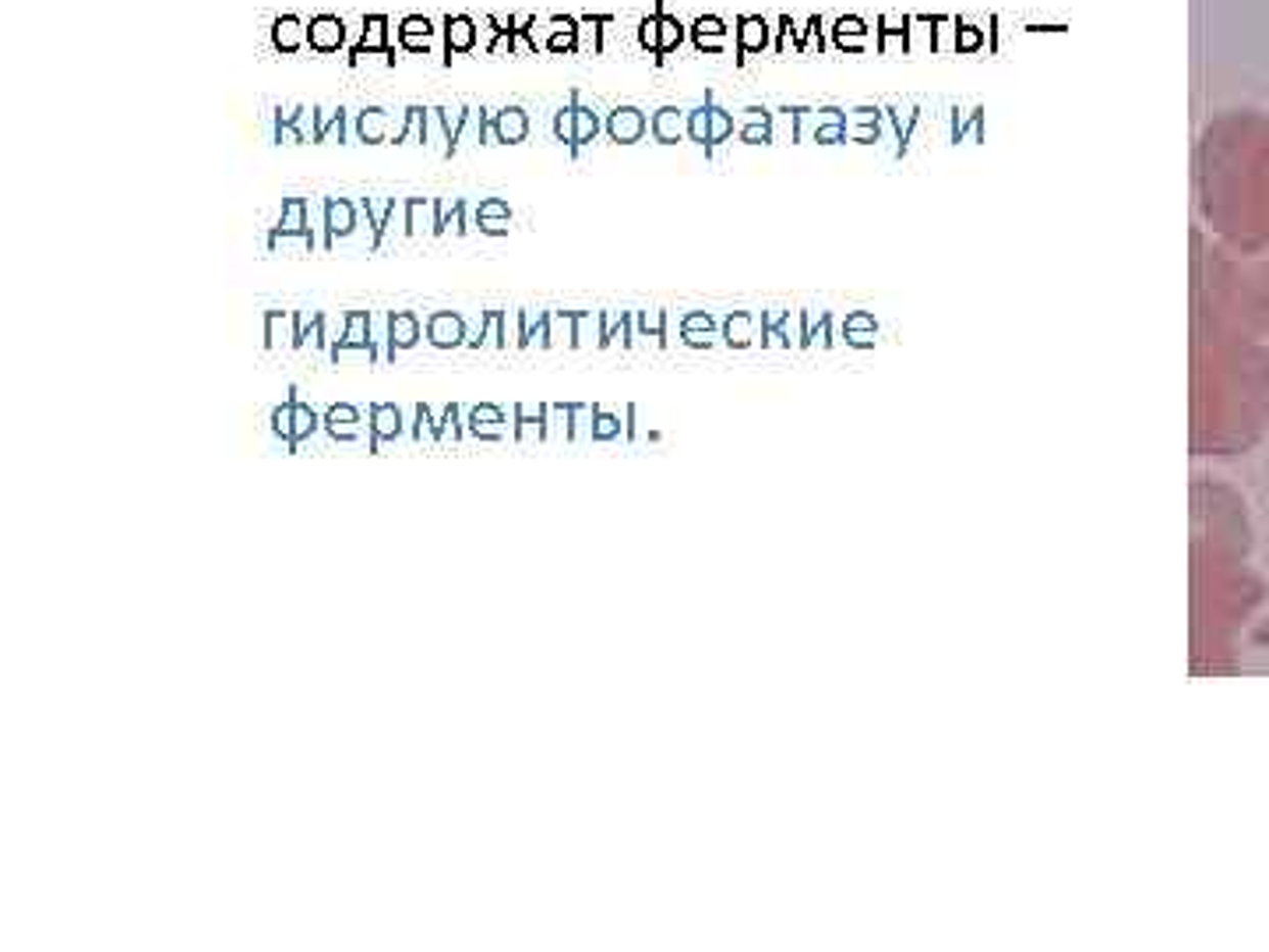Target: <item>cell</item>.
Listing matches in <instances>:
<instances>
[{
  "mask_svg": "<svg viewBox=\"0 0 1269 952\" xmlns=\"http://www.w3.org/2000/svg\"><path fill=\"white\" fill-rule=\"evenodd\" d=\"M371 311H349L342 318V335L332 342V361H346V356H360V361L374 364V346H371Z\"/></svg>",
  "mask_w": 1269,
  "mask_h": 952,
  "instance_id": "1",
  "label": "cell"
},
{
  "mask_svg": "<svg viewBox=\"0 0 1269 952\" xmlns=\"http://www.w3.org/2000/svg\"><path fill=\"white\" fill-rule=\"evenodd\" d=\"M367 424H371V451H381V444L398 441L403 434L410 438L406 413L398 410L395 402H374L371 410H367Z\"/></svg>",
  "mask_w": 1269,
  "mask_h": 952,
  "instance_id": "2",
  "label": "cell"
},
{
  "mask_svg": "<svg viewBox=\"0 0 1269 952\" xmlns=\"http://www.w3.org/2000/svg\"><path fill=\"white\" fill-rule=\"evenodd\" d=\"M398 128H403V113H398V121H395L385 106H364V110L357 113V121H353V135L364 145H385L395 138Z\"/></svg>",
  "mask_w": 1269,
  "mask_h": 952,
  "instance_id": "3",
  "label": "cell"
},
{
  "mask_svg": "<svg viewBox=\"0 0 1269 952\" xmlns=\"http://www.w3.org/2000/svg\"><path fill=\"white\" fill-rule=\"evenodd\" d=\"M423 332H427V342L434 349H459L469 339V325L459 311H434V315H427Z\"/></svg>",
  "mask_w": 1269,
  "mask_h": 952,
  "instance_id": "4",
  "label": "cell"
},
{
  "mask_svg": "<svg viewBox=\"0 0 1269 952\" xmlns=\"http://www.w3.org/2000/svg\"><path fill=\"white\" fill-rule=\"evenodd\" d=\"M441 33H444V64H452V57H462V53H473L476 43H480V29L469 14H444L441 21Z\"/></svg>",
  "mask_w": 1269,
  "mask_h": 952,
  "instance_id": "5",
  "label": "cell"
},
{
  "mask_svg": "<svg viewBox=\"0 0 1269 952\" xmlns=\"http://www.w3.org/2000/svg\"><path fill=\"white\" fill-rule=\"evenodd\" d=\"M360 201L349 198H325V230H328V247H335L339 240H349L360 220Z\"/></svg>",
  "mask_w": 1269,
  "mask_h": 952,
  "instance_id": "6",
  "label": "cell"
},
{
  "mask_svg": "<svg viewBox=\"0 0 1269 952\" xmlns=\"http://www.w3.org/2000/svg\"><path fill=\"white\" fill-rule=\"evenodd\" d=\"M308 46L315 53H339L346 46V21L339 14H315L308 21Z\"/></svg>",
  "mask_w": 1269,
  "mask_h": 952,
  "instance_id": "7",
  "label": "cell"
},
{
  "mask_svg": "<svg viewBox=\"0 0 1269 952\" xmlns=\"http://www.w3.org/2000/svg\"><path fill=\"white\" fill-rule=\"evenodd\" d=\"M466 434L480 441H501L508 434L505 410L494 402H480V406H473V410H466Z\"/></svg>",
  "mask_w": 1269,
  "mask_h": 952,
  "instance_id": "8",
  "label": "cell"
},
{
  "mask_svg": "<svg viewBox=\"0 0 1269 952\" xmlns=\"http://www.w3.org/2000/svg\"><path fill=\"white\" fill-rule=\"evenodd\" d=\"M325 431L332 441H360L364 438V417H360L357 406L349 402H332L325 410Z\"/></svg>",
  "mask_w": 1269,
  "mask_h": 952,
  "instance_id": "9",
  "label": "cell"
},
{
  "mask_svg": "<svg viewBox=\"0 0 1269 952\" xmlns=\"http://www.w3.org/2000/svg\"><path fill=\"white\" fill-rule=\"evenodd\" d=\"M388 335H391V356L417 349L423 339V325H420L417 311H388Z\"/></svg>",
  "mask_w": 1269,
  "mask_h": 952,
  "instance_id": "10",
  "label": "cell"
},
{
  "mask_svg": "<svg viewBox=\"0 0 1269 952\" xmlns=\"http://www.w3.org/2000/svg\"><path fill=\"white\" fill-rule=\"evenodd\" d=\"M544 50L554 53V57L575 53L578 50V21L568 18V14H551V18L544 21Z\"/></svg>",
  "mask_w": 1269,
  "mask_h": 952,
  "instance_id": "11",
  "label": "cell"
},
{
  "mask_svg": "<svg viewBox=\"0 0 1269 952\" xmlns=\"http://www.w3.org/2000/svg\"><path fill=\"white\" fill-rule=\"evenodd\" d=\"M308 233H315V230H311V205H308V198H286V201H282V216H279V223L272 226L269 240H279V237H308Z\"/></svg>",
  "mask_w": 1269,
  "mask_h": 952,
  "instance_id": "12",
  "label": "cell"
},
{
  "mask_svg": "<svg viewBox=\"0 0 1269 952\" xmlns=\"http://www.w3.org/2000/svg\"><path fill=\"white\" fill-rule=\"evenodd\" d=\"M512 417H515V441L519 444L547 441V406L519 402L512 410Z\"/></svg>",
  "mask_w": 1269,
  "mask_h": 952,
  "instance_id": "13",
  "label": "cell"
},
{
  "mask_svg": "<svg viewBox=\"0 0 1269 952\" xmlns=\"http://www.w3.org/2000/svg\"><path fill=\"white\" fill-rule=\"evenodd\" d=\"M434 21L427 18V14H406L403 21H398V29H395V36H398V46H403V50H410V53H427L430 50V43H434Z\"/></svg>",
  "mask_w": 1269,
  "mask_h": 952,
  "instance_id": "14",
  "label": "cell"
},
{
  "mask_svg": "<svg viewBox=\"0 0 1269 952\" xmlns=\"http://www.w3.org/2000/svg\"><path fill=\"white\" fill-rule=\"evenodd\" d=\"M272 46H276V53H286V57L300 53L308 46V21L296 18V14H279L272 21Z\"/></svg>",
  "mask_w": 1269,
  "mask_h": 952,
  "instance_id": "15",
  "label": "cell"
},
{
  "mask_svg": "<svg viewBox=\"0 0 1269 952\" xmlns=\"http://www.w3.org/2000/svg\"><path fill=\"white\" fill-rule=\"evenodd\" d=\"M360 208H364L367 226H371V251H378L388 237V223L398 208V198H360Z\"/></svg>",
  "mask_w": 1269,
  "mask_h": 952,
  "instance_id": "16",
  "label": "cell"
},
{
  "mask_svg": "<svg viewBox=\"0 0 1269 952\" xmlns=\"http://www.w3.org/2000/svg\"><path fill=\"white\" fill-rule=\"evenodd\" d=\"M434 230H437V201L406 198V237H434Z\"/></svg>",
  "mask_w": 1269,
  "mask_h": 952,
  "instance_id": "17",
  "label": "cell"
},
{
  "mask_svg": "<svg viewBox=\"0 0 1269 952\" xmlns=\"http://www.w3.org/2000/svg\"><path fill=\"white\" fill-rule=\"evenodd\" d=\"M476 226H480V233H487V237H505L508 226H512V208H508V201L483 198L480 205H476Z\"/></svg>",
  "mask_w": 1269,
  "mask_h": 952,
  "instance_id": "18",
  "label": "cell"
},
{
  "mask_svg": "<svg viewBox=\"0 0 1269 952\" xmlns=\"http://www.w3.org/2000/svg\"><path fill=\"white\" fill-rule=\"evenodd\" d=\"M293 339H296V315H289V311H265V346L293 349Z\"/></svg>",
  "mask_w": 1269,
  "mask_h": 952,
  "instance_id": "19",
  "label": "cell"
},
{
  "mask_svg": "<svg viewBox=\"0 0 1269 952\" xmlns=\"http://www.w3.org/2000/svg\"><path fill=\"white\" fill-rule=\"evenodd\" d=\"M607 131L614 142H624V145L639 142V138L646 135V116H642V110H635V106H621V110L610 113Z\"/></svg>",
  "mask_w": 1269,
  "mask_h": 952,
  "instance_id": "20",
  "label": "cell"
},
{
  "mask_svg": "<svg viewBox=\"0 0 1269 952\" xmlns=\"http://www.w3.org/2000/svg\"><path fill=\"white\" fill-rule=\"evenodd\" d=\"M444 233H452V237H466V233H469L466 201H462V198H441V201H437V230H434V237H444Z\"/></svg>",
  "mask_w": 1269,
  "mask_h": 952,
  "instance_id": "21",
  "label": "cell"
},
{
  "mask_svg": "<svg viewBox=\"0 0 1269 952\" xmlns=\"http://www.w3.org/2000/svg\"><path fill=\"white\" fill-rule=\"evenodd\" d=\"M508 33H512V53L536 57L539 46H544L536 39V14H508Z\"/></svg>",
  "mask_w": 1269,
  "mask_h": 952,
  "instance_id": "22",
  "label": "cell"
},
{
  "mask_svg": "<svg viewBox=\"0 0 1269 952\" xmlns=\"http://www.w3.org/2000/svg\"><path fill=\"white\" fill-rule=\"evenodd\" d=\"M346 131H349V121H346V110H342V106H335V110H321L318 106V124H315V145H332V142H346Z\"/></svg>",
  "mask_w": 1269,
  "mask_h": 952,
  "instance_id": "23",
  "label": "cell"
},
{
  "mask_svg": "<svg viewBox=\"0 0 1269 952\" xmlns=\"http://www.w3.org/2000/svg\"><path fill=\"white\" fill-rule=\"evenodd\" d=\"M498 138L501 145H519L529 138V113L522 106H505L498 110Z\"/></svg>",
  "mask_w": 1269,
  "mask_h": 952,
  "instance_id": "24",
  "label": "cell"
},
{
  "mask_svg": "<svg viewBox=\"0 0 1269 952\" xmlns=\"http://www.w3.org/2000/svg\"><path fill=\"white\" fill-rule=\"evenodd\" d=\"M427 106H406L403 110V128L395 131V138H391V145H403V142H420L423 148H427Z\"/></svg>",
  "mask_w": 1269,
  "mask_h": 952,
  "instance_id": "25",
  "label": "cell"
},
{
  "mask_svg": "<svg viewBox=\"0 0 1269 952\" xmlns=\"http://www.w3.org/2000/svg\"><path fill=\"white\" fill-rule=\"evenodd\" d=\"M318 427H325V420L318 417L315 413V406H308L300 399V395H296V410H293V444H289V451H300V444L308 441V438H315L318 434Z\"/></svg>",
  "mask_w": 1269,
  "mask_h": 952,
  "instance_id": "26",
  "label": "cell"
},
{
  "mask_svg": "<svg viewBox=\"0 0 1269 952\" xmlns=\"http://www.w3.org/2000/svg\"><path fill=\"white\" fill-rule=\"evenodd\" d=\"M437 110V116H441V128H444V138H449V159L452 155L459 152V138H462V128H466V121H469V110H473V106H466V103H456V106H434Z\"/></svg>",
  "mask_w": 1269,
  "mask_h": 952,
  "instance_id": "27",
  "label": "cell"
},
{
  "mask_svg": "<svg viewBox=\"0 0 1269 952\" xmlns=\"http://www.w3.org/2000/svg\"><path fill=\"white\" fill-rule=\"evenodd\" d=\"M462 438H466V410L456 406V402H449L441 417H437V444L462 441Z\"/></svg>",
  "mask_w": 1269,
  "mask_h": 952,
  "instance_id": "28",
  "label": "cell"
},
{
  "mask_svg": "<svg viewBox=\"0 0 1269 952\" xmlns=\"http://www.w3.org/2000/svg\"><path fill=\"white\" fill-rule=\"evenodd\" d=\"M364 50H391V36H388V18L385 14H367L364 29H360V43Z\"/></svg>",
  "mask_w": 1269,
  "mask_h": 952,
  "instance_id": "29",
  "label": "cell"
},
{
  "mask_svg": "<svg viewBox=\"0 0 1269 952\" xmlns=\"http://www.w3.org/2000/svg\"><path fill=\"white\" fill-rule=\"evenodd\" d=\"M410 441L437 444V417L430 413L427 402L413 406V413H410Z\"/></svg>",
  "mask_w": 1269,
  "mask_h": 952,
  "instance_id": "30",
  "label": "cell"
},
{
  "mask_svg": "<svg viewBox=\"0 0 1269 952\" xmlns=\"http://www.w3.org/2000/svg\"><path fill=\"white\" fill-rule=\"evenodd\" d=\"M597 135H600V116L593 113L590 106L578 103V96H575V145H571V152H578L582 145L597 142Z\"/></svg>",
  "mask_w": 1269,
  "mask_h": 952,
  "instance_id": "31",
  "label": "cell"
},
{
  "mask_svg": "<svg viewBox=\"0 0 1269 952\" xmlns=\"http://www.w3.org/2000/svg\"><path fill=\"white\" fill-rule=\"evenodd\" d=\"M692 33H695V46H699V50H723V43H726V29L719 18H699Z\"/></svg>",
  "mask_w": 1269,
  "mask_h": 952,
  "instance_id": "32",
  "label": "cell"
},
{
  "mask_svg": "<svg viewBox=\"0 0 1269 952\" xmlns=\"http://www.w3.org/2000/svg\"><path fill=\"white\" fill-rule=\"evenodd\" d=\"M547 441H571V406H547Z\"/></svg>",
  "mask_w": 1269,
  "mask_h": 952,
  "instance_id": "33",
  "label": "cell"
},
{
  "mask_svg": "<svg viewBox=\"0 0 1269 952\" xmlns=\"http://www.w3.org/2000/svg\"><path fill=\"white\" fill-rule=\"evenodd\" d=\"M293 410H296V392H289V399L272 410V434L286 444H293Z\"/></svg>",
  "mask_w": 1269,
  "mask_h": 952,
  "instance_id": "34",
  "label": "cell"
},
{
  "mask_svg": "<svg viewBox=\"0 0 1269 952\" xmlns=\"http://www.w3.org/2000/svg\"><path fill=\"white\" fill-rule=\"evenodd\" d=\"M346 64L349 67H371V64L395 67V46H391V50H364V46H353Z\"/></svg>",
  "mask_w": 1269,
  "mask_h": 952,
  "instance_id": "35",
  "label": "cell"
},
{
  "mask_svg": "<svg viewBox=\"0 0 1269 952\" xmlns=\"http://www.w3.org/2000/svg\"><path fill=\"white\" fill-rule=\"evenodd\" d=\"M551 342L554 346H575V315L571 311H551Z\"/></svg>",
  "mask_w": 1269,
  "mask_h": 952,
  "instance_id": "36",
  "label": "cell"
},
{
  "mask_svg": "<svg viewBox=\"0 0 1269 952\" xmlns=\"http://www.w3.org/2000/svg\"><path fill=\"white\" fill-rule=\"evenodd\" d=\"M501 349H522V311H501Z\"/></svg>",
  "mask_w": 1269,
  "mask_h": 952,
  "instance_id": "37",
  "label": "cell"
},
{
  "mask_svg": "<svg viewBox=\"0 0 1269 952\" xmlns=\"http://www.w3.org/2000/svg\"><path fill=\"white\" fill-rule=\"evenodd\" d=\"M593 424H597V410H590V406H571V441H590Z\"/></svg>",
  "mask_w": 1269,
  "mask_h": 952,
  "instance_id": "38",
  "label": "cell"
},
{
  "mask_svg": "<svg viewBox=\"0 0 1269 952\" xmlns=\"http://www.w3.org/2000/svg\"><path fill=\"white\" fill-rule=\"evenodd\" d=\"M765 21L762 18H741L738 39H741V50H762L765 46Z\"/></svg>",
  "mask_w": 1269,
  "mask_h": 952,
  "instance_id": "39",
  "label": "cell"
},
{
  "mask_svg": "<svg viewBox=\"0 0 1269 952\" xmlns=\"http://www.w3.org/2000/svg\"><path fill=\"white\" fill-rule=\"evenodd\" d=\"M653 135L660 138V142H677V135H680V113L673 110V106H667V110H660L653 116Z\"/></svg>",
  "mask_w": 1269,
  "mask_h": 952,
  "instance_id": "40",
  "label": "cell"
},
{
  "mask_svg": "<svg viewBox=\"0 0 1269 952\" xmlns=\"http://www.w3.org/2000/svg\"><path fill=\"white\" fill-rule=\"evenodd\" d=\"M501 349V311H480V349Z\"/></svg>",
  "mask_w": 1269,
  "mask_h": 952,
  "instance_id": "41",
  "label": "cell"
},
{
  "mask_svg": "<svg viewBox=\"0 0 1269 952\" xmlns=\"http://www.w3.org/2000/svg\"><path fill=\"white\" fill-rule=\"evenodd\" d=\"M554 135H558V142L564 145H575V96H571L568 106H561V110L554 113Z\"/></svg>",
  "mask_w": 1269,
  "mask_h": 952,
  "instance_id": "42",
  "label": "cell"
},
{
  "mask_svg": "<svg viewBox=\"0 0 1269 952\" xmlns=\"http://www.w3.org/2000/svg\"><path fill=\"white\" fill-rule=\"evenodd\" d=\"M600 335H603V329H600V318L597 315H575V346H593V339L600 342Z\"/></svg>",
  "mask_w": 1269,
  "mask_h": 952,
  "instance_id": "43",
  "label": "cell"
},
{
  "mask_svg": "<svg viewBox=\"0 0 1269 952\" xmlns=\"http://www.w3.org/2000/svg\"><path fill=\"white\" fill-rule=\"evenodd\" d=\"M321 311H315V307H303V311H296V339H293V349H308V335L315 332V325L321 322Z\"/></svg>",
  "mask_w": 1269,
  "mask_h": 952,
  "instance_id": "44",
  "label": "cell"
},
{
  "mask_svg": "<svg viewBox=\"0 0 1269 952\" xmlns=\"http://www.w3.org/2000/svg\"><path fill=\"white\" fill-rule=\"evenodd\" d=\"M311 135L300 124H276V145H308Z\"/></svg>",
  "mask_w": 1269,
  "mask_h": 952,
  "instance_id": "45",
  "label": "cell"
},
{
  "mask_svg": "<svg viewBox=\"0 0 1269 952\" xmlns=\"http://www.w3.org/2000/svg\"><path fill=\"white\" fill-rule=\"evenodd\" d=\"M680 39H685V33H680V26H677V21L667 18V14H660V53L673 50V46H677Z\"/></svg>",
  "mask_w": 1269,
  "mask_h": 952,
  "instance_id": "46",
  "label": "cell"
},
{
  "mask_svg": "<svg viewBox=\"0 0 1269 952\" xmlns=\"http://www.w3.org/2000/svg\"><path fill=\"white\" fill-rule=\"evenodd\" d=\"M731 116H726L723 110H709V142L716 145V142H723L726 135H731Z\"/></svg>",
  "mask_w": 1269,
  "mask_h": 952,
  "instance_id": "47",
  "label": "cell"
},
{
  "mask_svg": "<svg viewBox=\"0 0 1269 952\" xmlns=\"http://www.w3.org/2000/svg\"><path fill=\"white\" fill-rule=\"evenodd\" d=\"M639 39L646 50H660V18H646L639 26Z\"/></svg>",
  "mask_w": 1269,
  "mask_h": 952,
  "instance_id": "48",
  "label": "cell"
},
{
  "mask_svg": "<svg viewBox=\"0 0 1269 952\" xmlns=\"http://www.w3.org/2000/svg\"><path fill=\"white\" fill-rule=\"evenodd\" d=\"M614 434H617V417H610V413H597V424H593V438L607 441V438H614Z\"/></svg>",
  "mask_w": 1269,
  "mask_h": 952,
  "instance_id": "49",
  "label": "cell"
},
{
  "mask_svg": "<svg viewBox=\"0 0 1269 952\" xmlns=\"http://www.w3.org/2000/svg\"><path fill=\"white\" fill-rule=\"evenodd\" d=\"M748 332H751V322L748 318H731V325H726V335H731V342L734 346H744V342H748Z\"/></svg>",
  "mask_w": 1269,
  "mask_h": 952,
  "instance_id": "50",
  "label": "cell"
},
{
  "mask_svg": "<svg viewBox=\"0 0 1269 952\" xmlns=\"http://www.w3.org/2000/svg\"><path fill=\"white\" fill-rule=\"evenodd\" d=\"M480 138H483V145H501V138H498V113L483 110V124H480Z\"/></svg>",
  "mask_w": 1269,
  "mask_h": 952,
  "instance_id": "51",
  "label": "cell"
},
{
  "mask_svg": "<svg viewBox=\"0 0 1269 952\" xmlns=\"http://www.w3.org/2000/svg\"><path fill=\"white\" fill-rule=\"evenodd\" d=\"M311 106H276V124H303Z\"/></svg>",
  "mask_w": 1269,
  "mask_h": 952,
  "instance_id": "52",
  "label": "cell"
},
{
  "mask_svg": "<svg viewBox=\"0 0 1269 952\" xmlns=\"http://www.w3.org/2000/svg\"><path fill=\"white\" fill-rule=\"evenodd\" d=\"M692 138L695 142H709V110L692 113Z\"/></svg>",
  "mask_w": 1269,
  "mask_h": 952,
  "instance_id": "53",
  "label": "cell"
},
{
  "mask_svg": "<svg viewBox=\"0 0 1269 952\" xmlns=\"http://www.w3.org/2000/svg\"><path fill=\"white\" fill-rule=\"evenodd\" d=\"M663 329V315L660 311H649L646 315V332H660Z\"/></svg>",
  "mask_w": 1269,
  "mask_h": 952,
  "instance_id": "54",
  "label": "cell"
}]
</instances>
